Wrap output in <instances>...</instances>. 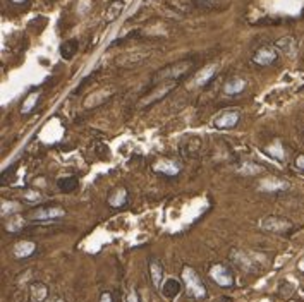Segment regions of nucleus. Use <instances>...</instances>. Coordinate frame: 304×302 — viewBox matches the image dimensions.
Listing matches in <instances>:
<instances>
[{"instance_id": "2f4dec72", "label": "nucleus", "mask_w": 304, "mask_h": 302, "mask_svg": "<svg viewBox=\"0 0 304 302\" xmlns=\"http://www.w3.org/2000/svg\"><path fill=\"white\" fill-rule=\"evenodd\" d=\"M45 302H65V299H64V297H60V295H53V297H48Z\"/></svg>"}, {"instance_id": "2eb2a0df", "label": "nucleus", "mask_w": 304, "mask_h": 302, "mask_svg": "<svg viewBox=\"0 0 304 302\" xmlns=\"http://www.w3.org/2000/svg\"><path fill=\"white\" fill-rule=\"evenodd\" d=\"M36 244L31 241H19L18 244L14 246V258L18 259H26L30 258L31 254H35Z\"/></svg>"}, {"instance_id": "7ed1b4c3", "label": "nucleus", "mask_w": 304, "mask_h": 302, "mask_svg": "<svg viewBox=\"0 0 304 302\" xmlns=\"http://www.w3.org/2000/svg\"><path fill=\"white\" fill-rule=\"evenodd\" d=\"M151 50H144V52H141V50H137V52H131V53H124V55H120L117 60H115V64L119 67H122V69H134V67L141 65L143 62H146L149 57H151Z\"/></svg>"}, {"instance_id": "aec40b11", "label": "nucleus", "mask_w": 304, "mask_h": 302, "mask_svg": "<svg viewBox=\"0 0 304 302\" xmlns=\"http://www.w3.org/2000/svg\"><path fill=\"white\" fill-rule=\"evenodd\" d=\"M246 90V81L243 78H232L223 85V93L225 95H239Z\"/></svg>"}, {"instance_id": "39448f33", "label": "nucleus", "mask_w": 304, "mask_h": 302, "mask_svg": "<svg viewBox=\"0 0 304 302\" xmlns=\"http://www.w3.org/2000/svg\"><path fill=\"white\" fill-rule=\"evenodd\" d=\"M114 95H115L114 88H102V90H97L86 96L83 105H85L86 110H93V108H98L100 105H103V103H107L108 100H112Z\"/></svg>"}, {"instance_id": "423d86ee", "label": "nucleus", "mask_w": 304, "mask_h": 302, "mask_svg": "<svg viewBox=\"0 0 304 302\" xmlns=\"http://www.w3.org/2000/svg\"><path fill=\"white\" fill-rule=\"evenodd\" d=\"M176 88H177V81H165V83H160V85H158L155 90H153L151 93H149L146 98H144V102L139 103V107H149V105L160 102V100H164L165 96H167L172 90H176Z\"/></svg>"}, {"instance_id": "f8f14e48", "label": "nucleus", "mask_w": 304, "mask_h": 302, "mask_svg": "<svg viewBox=\"0 0 304 302\" xmlns=\"http://www.w3.org/2000/svg\"><path fill=\"white\" fill-rule=\"evenodd\" d=\"M290 186L289 182H285V180L282 179H277V177H268L265 180H261L260 184V189L265 192H282V191H287Z\"/></svg>"}, {"instance_id": "1a4fd4ad", "label": "nucleus", "mask_w": 304, "mask_h": 302, "mask_svg": "<svg viewBox=\"0 0 304 302\" xmlns=\"http://www.w3.org/2000/svg\"><path fill=\"white\" fill-rule=\"evenodd\" d=\"M210 276L220 287H231V285H234V273L229 270L225 264H213L210 268Z\"/></svg>"}, {"instance_id": "7c9ffc66", "label": "nucleus", "mask_w": 304, "mask_h": 302, "mask_svg": "<svg viewBox=\"0 0 304 302\" xmlns=\"http://www.w3.org/2000/svg\"><path fill=\"white\" fill-rule=\"evenodd\" d=\"M127 302H139L136 290H131V293H129V297H127Z\"/></svg>"}, {"instance_id": "9d476101", "label": "nucleus", "mask_w": 304, "mask_h": 302, "mask_svg": "<svg viewBox=\"0 0 304 302\" xmlns=\"http://www.w3.org/2000/svg\"><path fill=\"white\" fill-rule=\"evenodd\" d=\"M278 57V50L275 48V45H265V47H260L253 55V62L256 65L266 67V65H272Z\"/></svg>"}, {"instance_id": "a878e982", "label": "nucleus", "mask_w": 304, "mask_h": 302, "mask_svg": "<svg viewBox=\"0 0 304 302\" xmlns=\"http://www.w3.org/2000/svg\"><path fill=\"white\" fill-rule=\"evenodd\" d=\"M265 151L270 157H273L275 160H284V149H282V144L278 141H273L270 146H266Z\"/></svg>"}, {"instance_id": "6ab92c4d", "label": "nucleus", "mask_w": 304, "mask_h": 302, "mask_svg": "<svg viewBox=\"0 0 304 302\" xmlns=\"http://www.w3.org/2000/svg\"><path fill=\"white\" fill-rule=\"evenodd\" d=\"M181 288H182V285L179 283V280L169 278V280H165V282H164L160 290H162V293H164L165 299H174V297L181 292Z\"/></svg>"}, {"instance_id": "4be33fe9", "label": "nucleus", "mask_w": 304, "mask_h": 302, "mask_svg": "<svg viewBox=\"0 0 304 302\" xmlns=\"http://www.w3.org/2000/svg\"><path fill=\"white\" fill-rule=\"evenodd\" d=\"M59 50H60L62 58H65V60H70V58H72L78 53L79 43H78V40H65V41H62V45H60Z\"/></svg>"}, {"instance_id": "f257e3e1", "label": "nucleus", "mask_w": 304, "mask_h": 302, "mask_svg": "<svg viewBox=\"0 0 304 302\" xmlns=\"http://www.w3.org/2000/svg\"><path fill=\"white\" fill-rule=\"evenodd\" d=\"M191 69H193V60H191V58L172 62V64L162 67V69L153 76V83L160 85V83H165V81H177L179 78L186 76Z\"/></svg>"}, {"instance_id": "6e6552de", "label": "nucleus", "mask_w": 304, "mask_h": 302, "mask_svg": "<svg viewBox=\"0 0 304 302\" xmlns=\"http://www.w3.org/2000/svg\"><path fill=\"white\" fill-rule=\"evenodd\" d=\"M261 229L273 234H285L292 229V223L282 216H266L261 220Z\"/></svg>"}, {"instance_id": "72a5a7b5", "label": "nucleus", "mask_w": 304, "mask_h": 302, "mask_svg": "<svg viewBox=\"0 0 304 302\" xmlns=\"http://www.w3.org/2000/svg\"><path fill=\"white\" fill-rule=\"evenodd\" d=\"M302 134H304V132H302Z\"/></svg>"}, {"instance_id": "bb28decb", "label": "nucleus", "mask_w": 304, "mask_h": 302, "mask_svg": "<svg viewBox=\"0 0 304 302\" xmlns=\"http://www.w3.org/2000/svg\"><path fill=\"white\" fill-rule=\"evenodd\" d=\"M18 206H19V204L16 203V201L4 199L2 201V216H9L11 213H16V211H18Z\"/></svg>"}, {"instance_id": "c85d7f7f", "label": "nucleus", "mask_w": 304, "mask_h": 302, "mask_svg": "<svg viewBox=\"0 0 304 302\" xmlns=\"http://www.w3.org/2000/svg\"><path fill=\"white\" fill-rule=\"evenodd\" d=\"M295 165H297V169H301L304 172V155H299V157L295 158Z\"/></svg>"}, {"instance_id": "b1692460", "label": "nucleus", "mask_w": 304, "mask_h": 302, "mask_svg": "<svg viewBox=\"0 0 304 302\" xmlns=\"http://www.w3.org/2000/svg\"><path fill=\"white\" fill-rule=\"evenodd\" d=\"M122 11H124L122 0H114V2L108 6V9L105 12V23H112V21H115L120 14H122Z\"/></svg>"}, {"instance_id": "473e14b6", "label": "nucleus", "mask_w": 304, "mask_h": 302, "mask_svg": "<svg viewBox=\"0 0 304 302\" xmlns=\"http://www.w3.org/2000/svg\"><path fill=\"white\" fill-rule=\"evenodd\" d=\"M12 2H14V4H19V6H21V4H24L26 0H12Z\"/></svg>"}, {"instance_id": "c756f323", "label": "nucleus", "mask_w": 304, "mask_h": 302, "mask_svg": "<svg viewBox=\"0 0 304 302\" xmlns=\"http://www.w3.org/2000/svg\"><path fill=\"white\" fill-rule=\"evenodd\" d=\"M100 302H112V295H110V292H103L102 295H100Z\"/></svg>"}, {"instance_id": "20e7f679", "label": "nucleus", "mask_w": 304, "mask_h": 302, "mask_svg": "<svg viewBox=\"0 0 304 302\" xmlns=\"http://www.w3.org/2000/svg\"><path fill=\"white\" fill-rule=\"evenodd\" d=\"M64 216H65V209L62 206H40L30 211V218L33 221H52Z\"/></svg>"}, {"instance_id": "dca6fc26", "label": "nucleus", "mask_w": 304, "mask_h": 302, "mask_svg": "<svg viewBox=\"0 0 304 302\" xmlns=\"http://www.w3.org/2000/svg\"><path fill=\"white\" fill-rule=\"evenodd\" d=\"M129 194H127V189L126 187H117L115 191H112V194L108 196V206L112 208H122L124 204L127 203Z\"/></svg>"}, {"instance_id": "cd10ccee", "label": "nucleus", "mask_w": 304, "mask_h": 302, "mask_svg": "<svg viewBox=\"0 0 304 302\" xmlns=\"http://www.w3.org/2000/svg\"><path fill=\"white\" fill-rule=\"evenodd\" d=\"M85 7H86V9H90V7H91L90 0H79V6H78V14L85 16V14H86V12H85Z\"/></svg>"}, {"instance_id": "f03ea898", "label": "nucleus", "mask_w": 304, "mask_h": 302, "mask_svg": "<svg viewBox=\"0 0 304 302\" xmlns=\"http://www.w3.org/2000/svg\"><path fill=\"white\" fill-rule=\"evenodd\" d=\"M182 280H184L186 290L191 297L194 299H203L206 295V288L203 285L201 278L196 273V270H193L191 266H184L182 268Z\"/></svg>"}, {"instance_id": "9b49d317", "label": "nucleus", "mask_w": 304, "mask_h": 302, "mask_svg": "<svg viewBox=\"0 0 304 302\" xmlns=\"http://www.w3.org/2000/svg\"><path fill=\"white\" fill-rule=\"evenodd\" d=\"M275 48L278 50L280 55L285 57H294L295 55V50H297V43H295V38L294 36H282L275 41Z\"/></svg>"}, {"instance_id": "5701e85b", "label": "nucleus", "mask_w": 304, "mask_h": 302, "mask_svg": "<svg viewBox=\"0 0 304 302\" xmlns=\"http://www.w3.org/2000/svg\"><path fill=\"white\" fill-rule=\"evenodd\" d=\"M6 230L7 232H11V234H18V232H21V230L26 226V220H24L23 216L21 215H12V216H9L6 220Z\"/></svg>"}, {"instance_id": "f3484780", "label": "nucleus", "mask_w": 304, "mask_h": 302, "mask_svg": "<svg viewBox=\"0 0 304 302\" xmlns=\"http://www.w3.org/2000/svg\"><path fill=\"white\" fill-rule=\"evenodd\" d=\"M48 299V287L43 282H35L30 287V300L31 302H45Z\"/></svg>"}, {"instance_id": "ddd939ff", "label": "nucleus", "mask_w": 304, "mask_h": 302, "mask_svg": "<svg viewBox=\"0 0 304 302\" xmlns=\"http://www.w3.org/2000/svg\"><path fill=\"white\" fill-rule=\"evenodd\" d=\"M215 74H216V65H206V67H203V69L199 70V72L193 78V86H196V88L206 86L208 83H210L211 79L215 78Z\"/></svg>"}, {"instance_id": "a211bd4d", "label": "nucleus", "mask_w": 304, "mask_h": 302, "mask_svg": "<svg viewBox=\"0 0 304 302\" xmlns=\"http://www.w3.org/2000/svg\"><path fill=\"white\" fill-rule=\"evenodd\" d=\"M149 276H151L153 287L162 288V280H164V266H162L158 259H151V261H149Z\"/></svg>"}, {"instance_id": "412c9836", "label": "nucleus", "mask_w": 304, "mask_h": 302, "mask_svg": "<svg viewBox=\"0 0 304 302\" xmlns=\"http://www.w3.org/2000/svg\"><path fill=\"white\" fill-rule=\"evenodd\" d=\"M78 187H79V180L78 177H74V175H67V177H62L57 180V189H59L60 192H64V194L76 191Z\"/></svg>"}, {"instance_id": "393cba45", "label": "nucleus", "mask_w": 304, "mask_h": 302, "mask_svg": "<svg viewBox=\"0 0 304 302\" xmlns=\"http://www.w3.org/2000/svg\"><path fill=\"white\" fill-rule=\"evenodd\" d=\"M38 100H40V95L38 93H31L30 96H28L26 100L23 102V105H21V113H30L33 108L36 107V103H38Z\"/></svg>"}, {"instance_id": "4468645a", "label": "nucleus", "mask_w": 304, "mask_h": 302, "mask_svg": "<svg viewBox=\"0 0 304 302\" xmlns=\"http://www.w3.org/2000/svg\"><path fill=\"white\" fill-rule=\"evenodd\" d=\"M153 170L160 172L164 175H169V177H176L179 172H181V165L174 160H160L153 165Z\"/></svg>"}, {"instance_id": "0eeeda50", "label": "nucleus", "mask_w": 304, "mask_h": 302, "mask_svg": "<svg viewBox=\"0 0 304 302\" xmlns=\"http://www.w3.org/2000/svg\"><path fill=\"white\" fill-rule=\"evenodd\" d=\"M239 119H241L239 108L232 107V108L223 110L218 117H215L213 125L216 129H232V127H236V125L239 124Z\"/></svg>"}]
</instances>
